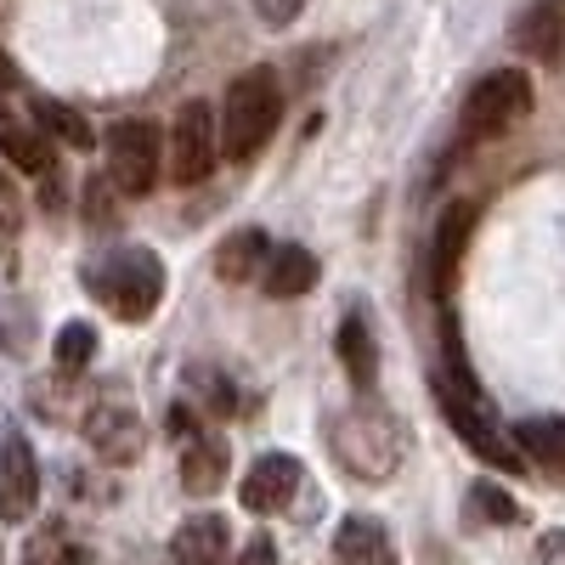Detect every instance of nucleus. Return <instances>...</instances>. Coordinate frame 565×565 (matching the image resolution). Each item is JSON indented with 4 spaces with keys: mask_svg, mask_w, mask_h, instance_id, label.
Segmentation results:
<instances>
[{
    "mask_svg": "<svg viewBox=\"0 0 565 565\" xmlns=\"http://www.w3.org/2000/svg\"><path fill=\"white\" fill-rule=\"evenodd\" d=\"M277 114H282L277 74H271V68H244L238 79L226 85V97H221V108H215L221 153H226V159H255L266 141H271Z\"/></svg>",
    "mask_w": 565,
    "mask_h": 565,
    "instance_id": "f257e3e1",
    "label": "nucleus"
},
{
    "mask_svg": "<svg viewBox=\"0 0 565 565\" xmlns=\"http://www.w3.org/2000/svg\"><path fill=\"white\" fill-rule=\"evenodd\" d=\"M90 282H97V295L108 300V311L125 317V322H148L159 311V300H164V266H159L153 249H141V244L114 249Z\"/></svg>",
    "mask_w": 565,
    "mask_h": 565,
    "instance_id": "f03ea898",
    "label": "nucleus"
},
{
    "mask_svg": "<svg viewBox=\"0 0 565 565\" xmlns=\"http://www.w3.org/2000/svg\"><path fill=\"white\" fill-rule=\"evenodd\" d=\"M526 114H532V79H526V68H498V74H487L463 97L458 136L463 141H498V136H509L514 125H521Z\"/></svg>",
    "mask_w": 565,
    "mask_h": 565,
    "instance_id": "7ed1b4c3",
    "label": "nucleus"
},
{
    "mask_svg": "<svg viewBox=\"0 0 565 565\" xmlns=\"http://www.w3.org/2000/svg\"><path fill=\"white\" fill-rule=\"evenodd\" d=\"M108 181H114V193L125 199H148L153 193V181H159V164H164V136L159 125L148 119H119L108 130Z\"/></svg>",
    "mask_w": 565,
    "mask_h": 565,
    "instance_id": "20e7f679",
    "label": "nucleus"
},
{
    "mask_svg": "<svg viewBox=\"0 0 565 565\" xmlns=\"http://www.w3.org/2000/svg\"><path fill=\"white\" fill-rule=\"evenodd\" d=\"M334 452H340V463L351 469V476L391 481L396 458H402V441H396L385 413H345V418H334Z\"/></svg>",
    "mask_w": 565,
    "mask_h": 565,
    "instance_id": "39448f33",
    "label": "nucleus"
},
{
    "mask_svg": "<svg viewBox=\"0 0 565 565\" xmlns=\"http://www.w3.org/2000/svg\"><path fill=\"white\" fill-rule=\"evenodd\" d=\"M221 164V136H215V108L210 103H181L170 125V181L199 186Z\"/></svg>",
    "mask_w": 565,
    "mask_h": 565,
    "instance_id": "423d86ee",
    "label": "nucleus"
},
{
    "mask_svg": "<svg viewBox=\"0 0 565 565\" xmlns=\"http://www.w3.org/2000/svg\"><path fill=\"white\" fill-rule=\"evenodd\" d=\"M34 503H40V458L23 430H7L0 436V521L23 526Z\"/></svg>",
    "mask_w": 565,
    "mask_h": 565,
    "instance_id": "0eeeda50",
    "label": "nucleus"
},
{
    "mask_svg": "<svg viewBox=\"0 0 565 565\" xmlns=\"http://www.w3.org/2000/svg\"><path fill=\"white\" fill-rule=\"evenodd\" d=\"M79 430H85L90 452L108 458V463H136V458H141V413H136L130 402H119V396L90 402V413H85Z\"/></svg>",
    "mask_w": 565,
    "mask_h": 565,
    "instance_id": "6e6552de",
    "label": "nucleus"
},
{
    "mask_svg": "<svg viewBox=\"0 0 565 565\" xmlns=\"http://www.w3.org/2000/svg\"><path fill=\"white\" fill-rule=\"evenodd\" d=\"M295 492H300V458H289V452L255 458V469H249L244 487H238V498H244L249 514H277V509H289Z\"/></svg>",
    "mask_w": 565,
    "mask_h": 565,
    "instance_id": "1a4fd4ad",
    "label": "nucleus"
},
{
    "mask_svg": "<svg viewBox=\"0 0 565 565\" xmlns=\"http://www.w3.org/2000/svg\"><path fill=\"white\" fill-rule=\"evenodd\" d=\"M441 413H447V424H452V430L469 441V447H476L487 463H503V469H521V458H514V447L498 436V424L476 407V402H469V396H458V391H447L441 385Z\"/></svg>",
    "mask_w": 565,
    "mask_h": 565,
    "instance_id": "9d476101",
    "label": "nucleus"
},
{
    "mask_svg": "<svg viewBox=\"0 0 565 565\" xmlns=\"http://www.w3.org/2000/svg\"><path fill=\"white\" fill-rule=\"evenodd\" d=\"M514 52H526L543 68H565V7L559 0H543V7H532L514 23Z\"/></svg>",
    "mask_w": 565,
    "mask_h": 565,
    "instance_id": "9b49d317",
    "label": "nucleus"
},
{
    "mask_svg": "<svg viewBox=\"0 0 565 565\" xmlns=\"http://www.w3.org/2000/svg\"><path fill=\"white\" fill-rule=\"evenodd\" d=\"M311 282H317V260H311V249H300V244H277V249H266V260H260V289H266L271 300H300Z\"/></svg>",
    "mask_w": 565,
    "mask_h": 565,
    "instance_id": "f8f14e48",
    "label": "nucleus"
},
{
    "mask_svg": "<svg viewBox=\"0 0 565 565\" xmlns=\"http://www.w3.org/2000/svg\"><path fill=\"white\" fill-rule=\"evenodd\" d=\"M334 554H340V565H396V543L373 514H351L334 532Z\"/></svg>",
    "mask_w": 565,
    "mask_h": 565,
    "instance_id": "ddd939ff",
    "label": "nucleus"
},
{
    "mask_svg": "<svg viewBox=\"0 0 565 565\" xmlns=\"http://www.w3.org/2000/svg\"><path fill=\"white\" fill-rule=\"evenodd\" d=\"M170 554H175V565H226V521L221 514L181 521L175 537H170Z\"/></svg>",
    "mask_w": 565,
    "mask_h": 565,
    "instance_id": "4468645a",
    "label": "nucleus"
},
{
    "mask_svg": "<svg viewBox=\"0 0 565 565\" xmlns=\"http://www.w3.org/2000/svg\"><path fill=\"white\" fill-rule=\"evenodd\" d=\"M266 232L260 226H238V232H226V244L215 249V277L221 282H249L260 277V260H266Z\"/></svg>",
    "mask_w": 565,
    "mask_h": 565,
    "instance_id": "2eb2a0df",
    "label": "nucleus"
},
{
    "mask_svg": "<svg viewBox=\"0 0 565 565\" xmlns=\"http://www.w3.org/2000/svg\"><path fill=\"white\" fill-rule=\"evenodd\" d=\"M221 481H226V447L210 441V436L181 441V487L193 498H210Z\"/></svg>",
    "mask_w": 565,
    "mask_h": 565,
    "instance_id": "dca6fc26",
    "label": "nucleus"
},
{
    "mask_svg": "<svg viewBox=\"0 0 565 565\" xmlns=\"http://www.w3.org/2000/svg\"><path fill=\"white\" fill-rule=\"evenodd\" d=\"M469 232H476V204H463V199L447 204L441 221H436V282H441V289L452 282V266L469 249Z\"/></svg>",
    "mask_w": 565,
    "mask_h": 565,
    "instance_id": "f3484780",
    "label": "nucleus"
},
{
    "mask_svg": "<svg viewBox=\"0 0 565 565\" xmlns=\"http://www.w3.org/2000/svg\"><path fill=\"white\" fill-rule=\"evenodd\" d=\"M340 362L362 391L373 385V373H380V345H373V328H367L362 311H345V322H340Z\"/></svg>",
    "mask_w": 565,
    "mask_h": 565,
    "instance_id": "a211bd4d",
    "label": "nucleus"
},
{
    "mask_svg": "<svg viewBox=\"0 0 565 565\" xmlns=\"http://www.w3.org/2000/svg\"><path fill=\"white\" fill-rule=\"evenodd\" d=\"M23 565H97V559H90V548L68 526H40L23 543Z\"/></svg>",
    "mask_w": 565,
    "mask_h": 565,
    "instance_id": "6ab92c4d",
    "label": "nucleus"
},
{
    "mask_svg": "<svg viewBox=\"0 0 565 565\" xmlns=\"http://www.w3.org/2000/svg\"><path fill=\"white\" fill-rule=\"evenodd\" d=\"M514 441H521V452H532V458L565 463V413L559 418H526V424H514Z\"/></svg>",
    "mask_w": 565,
    "mask_h": 565,
    "instance_id": "aec40b11",
    "label": "nucleus"
},
{
    "mask_svg": "<svg viewBox=\"0 0 565 565\" xmlns=\"http://www.w3.org/2000/svg\"><path fill=\"white\" fill-rule=\"evenodd\" d=\"M0 153L18 170H52V148H45L29 125H12V119H0Z\"/></svg>",
    "mask_w": 565,
    "mask_h": 565,
    "instance_id": "412c9836",
    "label": "nucleus"
},
{
    "mask_svg": "<svg viewBox=\"0 0 565 565\" xmlns=\"http://www.w3.org/2000/svg\"><path fill=\"white\" fill-rule=\"evenodd\" d=\"M52 351H57V367H63V373L90 367V356H97V328H90V322H68Z\"/></svg>",
    "mask_w": 565,
    "mask_h": 565,
    "instance_id": "4be33fe9",
    "label": "nucleus"
},
{
    "mask_svg": "<svg viewBox=\"0 0 565 565\" xmlns=\"http://www.w3.org/2000/svg\"><path fill=\"white\" fill-rule=\"evenodd\" d=\"M34 114H40V125H45V130H52V136L63 141V148H90V141H97V136H90V125H85L74 108H63V103H40Z\"/></svg>",
    "mask_w": 565,
    "mask_h": 565,
    "instance_id": "5701e85b",
    "label": "nucleus"
},
{
    "mask_svg": "<svg viewBox=\"0 0 565 565\" xmlns=\"http://www.w3.org/2000/svg\"><path fill=\"white\" fill-rule=\"evenodd\" d=\"M469 503H476V514H481V521H492V526H514V521H521V503H514L498 481H476Z\"/></svg>",
    "mask_w": 565,
    "mask_h": 565,
    "instance_id": "b1692460",
    "label": "nucleus"
},
{
    "mask_svg": "<svg viewBox=\"0 0 565 565\" xmlns=\"http://www.w3.org/2000/svg\"><path fill=\"white\" fill-rule=\"evenodd\" d=\"M255 7V18L260 23H271V29H289L300 12H306V0H249Z\"/></svg>",
    "mask_w": 565,
    "mask_h": 565,
    "instance_id": "393cba45",
    "label": "nucleus"
},
{
    "mask_svg": "<svg viewBox=\"0 0 565 565\" xmlns=\"http://www.w3.org/2000/svg\"><path fill=\"white\" fill-rule=\"evenodd\" d=\"M170 436H175V447H181V441H193V436H204V430H199V418H193V407H181V402L170 407Z\"/></svg>",
    "mask_w": 565,
    "mask_h": 565,
    "instance_id": "a878e982",
    "label": "nucleus"
},
{
    "mask_svg": "<svg viewBox=\"0 0 565 565\" xmlns=\"http://www.w3.org/2000/svg\"><path fill=\"white\" fill-rule=\"evenodd\" d=\"M238 565H277V543L260 532V537H249L244 543V554H238Z\"/></svg>",
    "mask_w": 565,
    "mask_h": 565,
    "instance_id": "bb28decb",
    "label": "nucleus"
},
{
    "mask_svg": "<svg viewBox=\"0 0 565 565\" xmlns=\"http://www.w3.org/2000/svg\"><path fill=\"white\" fill-rule=\"evenodd\" d=\"M0 232H18V186H12V175H0Z\"/></svg>",
    "mask_w": 565,
    "mask_h": 565,
    "instance_id": "cd10ccee",
    "label": "nucleus"
},
{
    "mask_svg": "<svg viewBox=\"0 0 565 565\" xmlns=\"http://www.w3.org/2000/svg\"><path fill=\"white\" fill-rule=\"evenodd\" d=\"M12 85H18V68H12L7 52H0V90H12Z\"/></svg>",
    "mask_w": 565,
    "mask_h": 565,
    "instance_id": "c85d7f7f",
    "label": "nucleus"
},
{
    "mask_svg": "<svg viewBox=\"0 0 565 565\" xmlns=\"http://www.w3.org/2000/svg\"><path fill=\"white\" fill-rule=\"evenodd\" d=\"M559 7H565V0H559Z\"/></svg>",
    "mask_w": 565,
    "mask_h": 565,
    "instance_id": "c756f323",
    "label": "nucleus"
},
{
    "mask_svg": "<svg viewBox=\"0 0 565 565\" xmlns=\"http://www.w3.org/2000/svg\"><path fill=\"white\" fill-rule=\"evenodd\" d=\"M0 565H7V559H0Z\"/></svg>",
    "mask_w": 565,
    "mask_h": 565,
    "instance_id": "7c9ffc66",
    "label": "nucleus"
}]
</instances>
